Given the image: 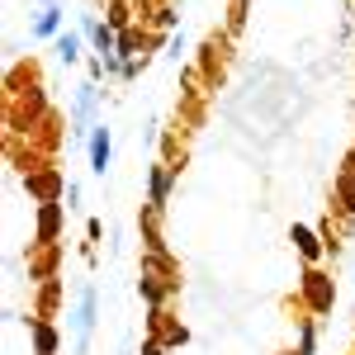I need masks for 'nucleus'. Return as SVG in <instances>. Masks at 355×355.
<instances>
[{
    "instance_id": "1",
    "label": "nucleus",
    "mask_w": 355,
    "mask_h": 355,
    "mask_svg": "<svg viewBox=\"0 0 355 355\" xmlns=\"http://www.w3.org/2000/svg\"><path fill=\"white\" fill-rule=\"evenodd\" d=\"M71 331H76V346L85 351V341H90V331H95V289L85 284L81 299H76V313H71Z\"/></svg>"
},
{
    "instance_id": "2",
    "label": "nucleus",
    "mask_w": 355,
    "mask_h": 355,
    "mask_svg": "<svg viewBox=\"0 0 355 355\" xmlns=\"http://www.w3.org/2000/svg\"><path fill=\"white\" fill-rule=\"evenodd\" d=\"M81 33L90 38V43H95V53H100V62L119 53V38H114V24H100L95 15H85V19H81Z\"/></svg>"
},
{
    "instance_id": "3",
    "label": "nucleus",
    "mask_w": 355,
    "mask_h": 355,
    "mask_svg": "<svg viewBox=\"0 0 355 355\" xmlns=\"http://www.w3.org/2000/svg\"><path fill=\"white\" fill-rule=\"evenodd\" d=\"M110 157H114V142H110V128L100 123V128L90 133V171L105 175V171H110Z\"/></svg>"
},
{
    "instance_id": "4",
    "label": "nucleus",
    "mask_w": 355,
    "mask_h": 355,
    "mask_svg": "<svg viewBox=\"0 0 355 355\" xmlns=\"http://www.w3.org/2000/svg\"><path fill=\"white\" fill-rule=\"evenodd\" d=\"M62 33V5L48 0L43 10H38V19H33V38H57Z\"/></svg>"
},
{
    "instance_id": "5",
    "label": "nucleus",
    "mask_w": 355,
    "mask_h": 355,
    "mask_svg": "<svg viewBox=\"0 0 355 355\" xmlns=\"http://www.w3.org/2000/svg\"><path fill=\"white\" fill-rule=\"evenodd\" d=\"M90 119H95V85H81V100H76V137L100 128V123H90Z\"/></svg>"
},
{
    "instance_id": "6",
    "label": "nucleus",
    "mask_w": 355,
    "mask_h": 355,
    "mask_svg": "<svg viewBox=\"0 0 355 355\" xmlns=\"http://www.w3.org/2000/svg\"><path fill=\"white\" fill-rule=\"evenodd\" d=\"M28 331H33V355H57V331L48 322H28Z\"/></svg>"
},
{
    "instance_id": "7",
    "label": "nucleus",
    "mask_w": 355,
    "mask_h": 355,
    "mask_svg": "<svg viewBox=\"0 0 355 355\" xmlns=\"http://www.w3.org/2000/svg\"><path fill=\"white\" fill-rule=\"evenodd\" d=\"M294 242H299L303 261H318V256H322V242H318V237H313V227H303V223H294Z\"/></svg>"
},
{
    "instance_id": "8",
    "label": "nucleus",
    "mask_w": 355,
    "mask_h": 355,
    "mask_svg": "<svg viewBox=\"0 0 355 355\" xmlns=\"http://www.w3.org/2000/svg\"><path fill=\"white\" fill-rule=\"evenodd\" d=\"M57 57H62V62L71 67V62L81 57V33H71V28H62V33H57Z\"/></svg>"
},
{
    "instance_id": "9",
    "label": "nucleus",
    "mask_w": 355,
    "mask_h": 355,
    "mask_svg": "<svg viewBox=\"0 0 355 355\" xmlns=\"http://www.w3.org/2000/svg\"><path fill=\"white\" fill-rule=\"evenodd\" d=\"M308 299H313V308H318V313L331 303V284L322 279V275H308Z\"/></svg>"
},
{
    "instance_id": "10",
    "label": "nucleus",
    "mask_w": 355,
    "mask_h": 355,
    "mask_svg": "<svg viewBox=\"0 0 355 355\" xmlns=\"http://www.w3.org/2000/svg\"><path fill=\"white\" fill-rule=\"evenodd\" d=\"M166 190H171V175H166L162 166H152V209L166 204Z\"/></svg>"
},
{
    "instance_id": "11",
    "label": "nucleus",
    "mask_w": 355,
    "mask_h": 355,
    "mask_svg": "<svg viewBox=\"0 0 355 355\" xmlns=\"http://www.w3.org/2000/svg\"><path fill=\"white\" fill-rule=\"evenodd\" d=\"M53 227H57V204H43V223H38V237L48 242V237H53Z\"/></svg>"
},
{
    "instance_id": "12",
    "label": "nucleus",
    "mask_w": 355,
    "mask_h": 355,
    "mask_svg": "<svg viewBox=\"0 0 355 355\" xmlns=\"http://www.w3.org/2000/svg\"><path fill=\"white\" fill-rule=\"evenodd\" d=\"M313 346H318V327H313V322H303V331H299V355H313Z\"/></svg>"
},
{
    "instance_id": "13",
    "label": "nucleus",
    "mask_w": 355,
    "mask_h": 355,
    "mask_svg": "<svg viewBox=\"0 0 355 355\" xmlns=\"http://www.w3.org/2000/svg\"><path fill=\"white\" fill-rule=\"evenodd\" d=\"M341 199H346V209H355V180H351V175L341 180Z\"/></svg>"
},
{
    "instance_id": "14",
    "label": "nucleus",
    "mask_w": 355,
    "mask_h": 355,
    "mask_svg": "<svg viewBox=\"0 0 355 355\" xmlns=\"http://www.w3.org/2000/svg\"><path fill=\"white\" fill-rule=\"evenodd\" d=\"M147 355H162V346H147Z\"/></svg>"
},
{
    "instance_id": "15",
    "label": "nucleus",
    "mask_w": 355,
    "mask_h": 355,
    "mask_svg": "<svg viewBox=\"0 0 355 355\" xmlns=\"http://www.w3.org/2000/svg\"><path fill=\"white\" fill-rule=\"evenodd\" d=\"M351 180H355V157H351Z\"/></svg>"
}]
</instances>
